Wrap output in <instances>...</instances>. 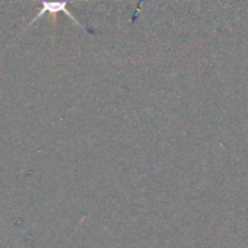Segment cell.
I'll return each mask as SVG.
<instances>
[{"label": "cell", "mask_w": 248, "mask_h": 248, "mask_svg": "<svg viewBox=\"0 0 248 248\" xmlns=\"http://www.w3.org/2000/svg\"><path fill=\"white\" fill-rule=\"evenodd\" d=\"M72 2H98V0H40V3H41V8H40V11H38V14L34 16V19H31V22L28 24V27H31L32 24H35L38 19H41L44 15H47V14H50V15H56V14H59V12H63V14H66L67 16H69V19L75 24V25H78V27H80L82 30H85L86 31V28L73 16V14L67 9V3H72ZM27 27V28H28ZM25 28V30H27Z\"/></svg>", "instance_id": "obj_1"}]
</instances>
